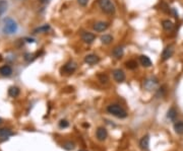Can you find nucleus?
I'll return each mask as SVG.
<instances>
[{"instance_id":"obj_1","label":"nucleus","mask_w":183,"mask_h":151,"mask_svg":"<svg viewBox=\"0 0 183 151\" xmlns=\"http://www.w3.org/2000/svg\"><path fill=\"white\" fill-rule=\"evenodd\" d=\"M107 111H108L109 114L115 116V117L119 118V119H124V118L127 117L126 111H125L122 107H120L119 105H116V103L108 105V108H107Z\"/></svg>"},{"instance_id":"obj_2","label":"nucleus","mask_w":183,"mask_h":151,"mask_svg":"<svg viewBox=\"0 0 183 151\" xmlns=\"http://www.w3.org/2000/svg\"><path fill=\"white\" fill-rule=\"evenodd\" d=\"M99 6L101 10L106 14H114L116 11V7L111 0H98Z\"/></svg>"},{"instance_id":"obj_3","label":"nucleus","mask_w":183,"mask_h":151,"mask_svg":"<svg viewBox=\"0 0 183 151\" xmlns=\"http://www.w3.org/2000/svg\"><path fill=\"white\" fill-rule=\"evenodd\" d=\"M17 30V25L12 18H5L3 25V32L7 35L15 34Z\"/></svg>"},{"instance_id":"obj_4","label":"nucleus","mask_w":183,"mask_h":151,"mask_svg":"<svg viewBox=\"0 0 183 151\" xmlns=\"http://www.w3.org/2000/svg\"><path fill=\"white\" fill-rule=\"evenodd\" d=\"M77 64L74 62V61L70 60L66 63L65 65L61 68V74H65V75H70L72 74L73 72L77 70Z\"/></svg>"},{"instance_id":"obj_5","label":"nucleus","mask_w":183,"mask_h":151,"mask_svg":"<svg viewBox=\"0 0 183 151\" xmlns=\"http://www.w3.org/2000/svg\"><path fill=\"white\" fill-rule=\"evenodd\" d=\"M109 27V23L106 22H97L93 25V30L97 33H103Z\"/></svg>"},{"instance_id":"obj_6","label":"nucleus","mask_w":183,"mask_h":151,"mask_svg":"<svg viewBox=\"0 0 183 151\" xmlns=\"http://www.w3.org/2000/svg\"><path fill=\"white\" fill-rule=\"evenodd\" d=\"M157 84H158V80H157V78H155V77H149V78H148L144 81V86L147 90H153V89L156 88Z\"/></svg>"},{"instance_id":"obj_7","label":"nucleus","mask_w":183,"mask_h":151,"mask_svg":"<svg viewBox=\"0 0 183 151\" xmlns=\"http://www.w3.org/2000/svg\"><path fill=\"white\" fill-rule=\"evenodd\" d=\"M95 40H96V36L91 32H84L82 34V41L84 42L85 44L90 45V44H92Z\"/></svg>"},{"instance_id":"obj_8","label":"nucleus","mask_w":183,"mask_h":151,"mask_svg":"<svg viewBox=\"0 0 183 151\" xmlns=\"http://www.w3.org/2000/svg\"><path fill=\"white\" fill-rule=\"evenodd\" d=\"M85 62L89 65H95L100 62V57L96 54H89L85 57Z\"/></svg>"},{"instance_id":"obj_9","label":"nucleus","mask_w":183,"mask_h":151,"mask_svg":"<svg viewBox=\"0 0 183 151\" xmlns=\"http://www.w3.org/2000/svg\"><path fill=\"white\" fill-rule=\"evenodd\" d=\"M113 77L115 79V81L120 83V82H123L125 80V73L121 69H115L113 70Z\"/></svg>"},{"instance_id":"obj_10","label":"nucleus","mask_w":183,"mask_h":151,"mask_svg":"<svg viewBox=\"0 0 183 151\" xmlns=\"http://www.w3.org/2000/svg\"><path fill=\"white\" fill-rule=\"evenodd\" d=\"M173 53H174V50H173L172 46H167L165 49H164L163 53H162V60L163 61H167L172 57Z\"/></svg>"},{"instance_id":"obj_11","label":"nucleus","mask_w":183,"mask_h":151,"mask_svg":"<svg viewBox=\"0 0 183 151\" xmlns=\"http://www.w3.org/2000/svg\"><path fill=\"white\" fill-rule=\"evenodd\" d=\"M13 132L9 129L6 128H1L0 129V141H5L9 138L10 136L13 135Z\"/></svg>"},{"instance_id":"obj_12","label":"nucleus","mask_w":183,"mask_h":151,"mask_svg":"<svg viewBox=\"0 0 183 151\" xmlns=\"http://www.w3.org/2000/svg\"><path fill=\"white\" fill-rule=\"evenodd\" d=\"M123 54H124V50H123L122 46H116L112 51V56L116 59L122 58Z\"/></svg>"},{"instance_id":"obj_13","label":"nucleus","mask_w":183,"mask_h":151,"mask_svg":"<svg viewBox=\"0 0 183 151\" xmlns=\"http://www.w3.org/2000/svg\"><path fill=\"white\" fill-rule=\"evenodd\" d=\"M107 136H108V133H107V130L103 127H100V128L97 130V138L100 141H104L106 140Z\"/></svg>"},{"instance_id":"obj_14","label":"nucleus","mask_w":183,"mask_h":151,"mask_svg":"<svg viewBox=\"0 0 183 151\" xmlns=\"http://www.w3.org/2000/svg\"><path fill=\"white\" fill-rule=\"evenodd\" d=\"M0 74L4 77H8L12 74V68L8 65H4L2 67H0Z\"/></svg>"},{"instance_id":"obj_15","label":"nucleus","mask_w":183,"mask_h":151,"mask_svg":"<svg viewBox=\"0 0 183 151\" xmlns=\"http://www.w3.org/2000/svg\"><path fill=\"white\" fill-rule=\"evenodd\" d=\"M139 146L142 150L148 151L149 150V136H144L139 141Z\"/></svg>"},{"instance_id":"obj_16","label":"nucleus","mask_w":183,"mask_h":151,"mask_svg":"<svg viewBox=\"0 0 183 151\" xmlns=\"http://www.w3.org/2000/svg\"><path fill=\"white\" fill-rule=\"evenodd\" d=\"M139 63H141V65H142L144 67H151L152 66V61L151 59H149L148 56L146 55H141L139 58Z\"/></svg>"},{"instance_id":"obj_17","label":"nucleus","mask_w":183,"mask_h":151,"mask_svg":"<svg viewBox=\"0 0 183 151\" xmlns=\"http://www.w3.org/2000/svg\"><path fill=\"white\" fill-rule=\"evenodd\" d=\"M100 41L103 45H110L113 42V37L111 35H103L100 38Z\"/></svg>"},{"instance_id":"obj_18","label":"nucleus","mask_w":183,"mask_h":151,"mask_svg":"<svg viewBox=\"0 0 183 151\" xmlns=\"http://www.w3.org/2000/svg\"><path fill=\"white\" fill-rule=\"evenodd\" d=\"M162 27L163 29L165 30H167V32H170V30H173V27H174V25H173V22H171L169 20H164L162 22Z\"/></svg>"},{"instance_id":"obj_19","label":"nucleus","mask_w":183,"mask_h":151,"mask_svg":"<svg viewBox=\"0 0 183 151\" xmlns=\"http://www.w3.org/2000/svg\"><path fill=\"white\" fill-rule=\"evenodd\" d=\"M20 94V88L17 86H10L8 89V95L10 98H16Z\"/></svg>"},{"instance_id":"obj_20","label":"nucleus","mask_w":183,"mask_h":151,"mask_svg":"<svg viewBox=\"0 0 183 151\" xmlns=\"http://www.w3.org/2000/svg\"><path fill=\"white\" fill-rule=\"evenodd\" d=\"M50 29H51V27H50L49 25H43L42 27L36 29L34 30V33H35V34H39V33H40V34H41V33H47V32H49Z\"/></svg>"},{"instance_id":"obj_21","label":"nucleus","mask_w":183,"mask_h":151,"mask_svg":"<svg viewBox=\"0 0 183 151\" xmlns=\"http://www.w3.org/2000/svg\"><path fill=\"white\" fill-rule=\"evenodd\" d=\"M125 66L128 68V69L130 70H134L137 68V66H139V64H137V62L135 60H128L126 63H125Z\"/></svg>"},{"instance_id":"obj_22","label":"nucleus","mask_w":183,"mask_h":151,"mask_svg":"<svg viewBox=\"0 0 183 151\" xmlns=\"http://www.w3.org/2000/svg\"><path fill=\"white\" fill-rule=\"evenodd\" d=\"M177 117V112L176 110H175L174 108H171L169 111H168V114H167V118L170 120H172V121H174L175 119H176Z\"/></svg>"},{"instance_id":"obj_23","label":"nucleus","mask_w":183,"mask_h":151,"mask_svg":"<svg viewBox=\"0 0 183 151\" xmlns=\"http://www.w3.org/2000/svg\"><path fill=\"white\" fill-rule=\"evenodd\" d=\"M8 7V3L6 0H0V15H2Z\"/></svg>"},{"instance_id":"obj_24","label":"nucleus","mask_w":183,"mask_h":151,"mask_svg":"<svg viewBox=\"0 0 183 151\" xmlns=\"http://www.w3.org/2000/svg\"><path fill=\"white\" fill-rule=\"evenodd\" d=\"M174 130L177 134H183V122H177L174 124Z\"/></svg>"},{"instance_id":"obj_25","label":"nucleus","mask_w":183,"mask_h":151,"mask_svg":"<svg viewBox=\"0 0 183 151\" xmlns=\"http://www.w3.org/2000/svg\"><path fill=\"white\" fill-rule=\"evenodd\" d=\"M62 147L65 150H72L73 148L75 147V146H74V143H73V142H70V141H68V142H65V143L63 144Z\"/></svg>"},{"instance_id":"obj_26","label":"nucleus","mask_w":183,"mask_h":151,"mask_svg":"<svg viewBox=\"0 0 183 151\" xmlns=\"http://www.w3.org/2000/svg\"><path fill=\"white\" fill-rule=\"evenodd\" d=\"M99 80L101 81V83H107V82L109 81V78L108 76H107L106 74H104V73H102V74H99Z\"/></svg>"},{"instance_id":"obj_27","label":"nucleus","mask_w":183,"mask_h":151,"mask_svg":"<svg viewBox=\"0 0 183 151\" xmlns=\"http://www.w3.org/2000/svg\"><path fill=\"white\" fill-rule=\"evenodd\" d=\"M23 58H25V60L27 61V62H32V61L34 60V59H35L36 57H35L34 54L27 53V54H26V55H25V57H23Z\"/></svg>"},{"instance_id":"obj_28","label":"nucleus","mask_w":183,"mask_h":151,"mask_svg":"<svg viewBox=\"0 0 183 151\" xmlns=\"http://www.w3.org/2000/svg\"><path fill=\"white\" fill-rule=\"evenodd\" d=\"M68 126H69V123L66 121V120H61V121L59 122V127H60V128H67Z\"/></svg>"},{"instance_id":"obj_29","label":"nucleus","mask_w":183,"mask_h":151,"mask_svg":"<svg viewBox=\"0 0 183 151\" xmlns=\"http://www.w3.org/2000/svg\"><path fill=\"white\" fill-rule=\"evenodd\" d=\"M77 3L79 4L80 6H87V3H89V0H77Z\"/></svg>"},{"instance_id":"obj_30","label":"nucleus","mask_w":183,"mask_h":151,"mask_svg":"<svg viewBox=\"0 0 183 151\" xmlns=\"http://www.w3.org/2000/svg\"><path fill=\"white\" fill-rule=\"evenodd\" d=\"M3 60V58H2V56H1V54H0V62H1V61Z\"/></svg>"},{"instance_id":"obj_31","label":"nucleus","mask_w":183,"mask_h":151,"mask_svg":"<svg viewBox=\"0 0 183 151\" xmlns=\"http://www.w3.org/2000/svg\"><path fill=\"white\" fill-rule=\"evenodd\" d=\"M1 123H2V119L0 118V124H1Z\"/></svg>"}]
</instances>
